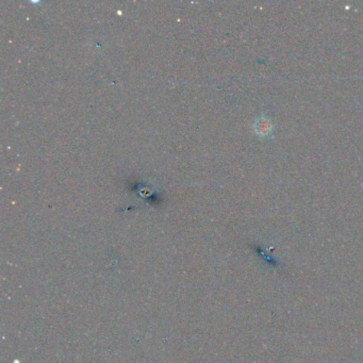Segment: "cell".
Listing matches in <instances>:
<instances>
[{
  "label": "cell",
  "mask_w": 363,
  "mask_h": 363,
  "mask_svg": "<svg viewBox=\"0 0 363 363\" xmlns=\"http://www.w3.org/2000/svg\"><path fill=\"white\" fill-rule=\"evenodd\" d=\"M254 130L261 138H267L272 134L273 125L267 117L261 116L254 124Z\"/></svg>",
  "instance_id": "cell-1"
}]
</instances>
